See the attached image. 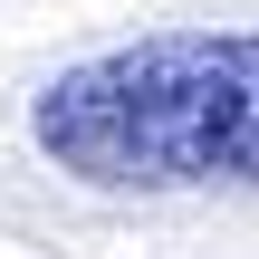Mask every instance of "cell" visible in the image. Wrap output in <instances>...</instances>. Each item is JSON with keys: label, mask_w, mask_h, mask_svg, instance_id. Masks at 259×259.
<instances>
[{"label": "cell", "mask_w": 259, "mask_h": 259, "mask_svg": "<svg viewBox=\"0 0 259 259\" xmlns=\"http://www.w3.org/2000/svg\"><path fill=\"white\" fill-rule=\"evenodd\" d=\"M29 144L87 192H259V29H154L58 67Z\"/></svg>", "instance_id": "obj_1"}]
</instances>
